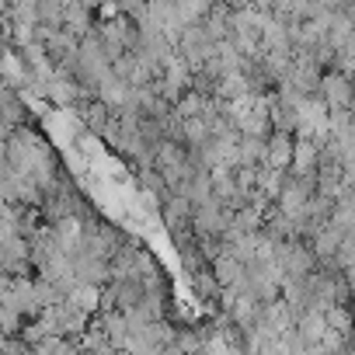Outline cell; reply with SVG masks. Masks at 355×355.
I'll return each instance as SVG.
<instances>
[{
	"label": "cell",
	"mask_w": 355,
	"mask_h": 355,
	"mask_svg": "<svg viewBox=\"0 0 355 355\" xmlns=\"http://www.w3.org/2000/svg\"><path fill=\"white\" fill-rule=\"evenodd\" d=\"M320 91H324V105H327V112H334V108H348V77L345 73H338V70H327V73H320V84H317Z\"/></svg>",
	"instance_id": "cell-1"
},
{
	"label": "cell",
	"mask_w": 355,
	"mask_h": 355,
	"mask_svg": "<svg viewBox=\"0 0 355 355\" xmlns=\"http://www.w3.org/2000/svg\"><path fill=\"white\" fill-rule=\"evenodd\" d=\"M289 157H293V132H272V136H265V157H261V167L286 171V167H289Z\"/></svg>",
	"instance_id": "cell-2"
},
{
	"label": "cell",
	"mask_w": 355,
	"mask_h": 355,
	"mask_svg": "<svg viewBox=\"0 0 355 355\" xmlns=\"http://www.w3.org/2000/svg\"><path fill=\"white\" fill-rule=\"evenodd\" d=\"M192 209H196V206H192L189 199L171 196V199H167V206H164V216H167V223L178 230V227H185V223L192 220Z\"/></svg>",
	"instance_id": "cell-3"
},
{
	"label": "cell",
	"mask_w": 355,
	"mask_h": 355,
	"mask_svg": "<svg viewBox=\"0 0 355 355\" xmlns=\"http://www.w3.org/2000/svg\"><path fill=\"white\" fill-rule=\"evenodd\" d=\"M18 331H21V313L15 306H8V303H0V334L15 338Z\"/></svg>",
	"instance_id": "cell-4"
},
{
	"label": "cell",
	"mask_w": 355,
	"mask_h": 355,
	"mask_svg": "<svg viewBox=\"0 0 355 355\" xmlns=\"http://www.w3.org/2000/svg\"><path fill=\"white\" fill-rule=\"evenodd\" d=\"M192 355H202V352H192Z\"/></svg>",
	"instance_id": "cell-5"
}]
</instances>
